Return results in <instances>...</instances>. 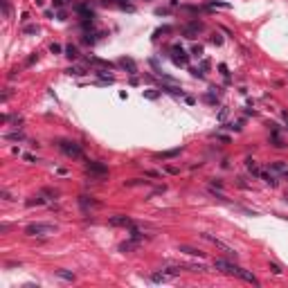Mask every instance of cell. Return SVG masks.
<instances>
[{
	"instance_id": "cell-12",
	"label": "cell",
	"mask_w": 288,
	"mask_h": 288,
	"mask_svg": "<svg viewBox=\"0 0 288 288\" xmlns=\"http://www.w3.org/2000/svg\"><path fill=\"white\" fill-rule=\"evenodd\" d=\"M25 32H27V34H36V32H38V30H36V27H34V25H32V27H25Z\"/></svg>"
},
{
	"instance_id": "cell-9",
	"label": "cell",
	"mask_w": 288,
	"mask_h": 288,
	"mask_svg": "<svg viewBox=\"0 0 288 288\" xmlns=\"http://www.w3.org/2000/svg\"><path fill=\"white\" fill-rule=\"evenodd\" d=\"M259 176H261V178H263V180L268 182V185H272V187L277 185V180H275V176H268V174H259Z\"/></svg>"
},
{
	"instance_id": "cell-11",
	"label": "cell",
	"mask_w": 288,
	"mask_h": 288,
	"mask_svg": "<svg viewBox=\"0 0 288 288\" xmlns=\"http://www.w3.org/2000/svg\"><path fill=\"white\" fill-rule=\"evenodd\" d=\"M270 268H272V272H275V275H281V268H279V266H277V263H272Z\"/></svg>"
},
{
	"instance_id": "cell-13",
	"label": "cell",
	"mask_w": 288,
	"mask_h": 288,
	"mask_svg": "<svg viewBox=\"0 0 288 288\" xmlns=\"http://www.w3.org/2000/svg\"><path fill=\"white\" fill-rule=\"evenodd\" d=\"M50 50H52V52H54V54H56V52H61V45H56V43H54V45H52V47H50Z\"/></svg>"
},
{
	"instance_id": "cell-7",
	"label": "cell",
	"mask_w": 288,
	"mask_h": 288,
	"mask_svg": "<svg viewBox=\"0 0 288 288\" xmlns=\"http://www.w3.org/2000/svg\"><path fill=\"white\" fill-rule=\"evenodd\" d=\"M65 52H68L65 56H70V59H77V56H79V50H77L74 45H68V47H65Z\"/></svg>"
},
{
	"instance_id": "cell-8",
	"label": "cell",
	"mask_w": 288,
	"mask_h": 288,
	"mask_svg": "<svg viewBox=\"0 0 288 288\" xmlns=\"http://www.w3.org/2000/svg\"><path fill=\"white\" fill-rule=\"evenodd\" d=\"M56 275H59L61 279H68V281H72V279H74V275H72V272H65V270H56Z\"/></svg>"
},
{
	"instance_id": "cell-6",
	"label": "cell",
	"mask_w": 288,
	"mask_h": 288,
	"mask_svg": "<svg viewBox=\"0 0 288 288\" xmlns=\"http://www.w3.org/2000/svg\"><path fill=\"white\" fill-rule=\"evenodd\" d=\"M110 223L113 225H131V221L124 218V216H115V218H110Z\"/></svg>"
},
{
	"instance_id": "cell-2",
	"label": "cell",
	"mask_w": 288,
	"mask_h": 288,
	"mask_svg": "<svg viewBox=\"0 0 288 288\" xmlns=\"http://www.w3.org/2000/svg\"><path fill=\"white\" fill-rule=\"evenodd\" d=\"M54 232H56V227L50 223H32V225L25 227V234H30V236H47V234H54Z\"/></svg>"
},
{
	"instance_id": "cell-5",
	"label": "cell",
	"mask_w": 288,
	"mask_h": 288,
	"mask_svg": "<svg viewBox=\"0 0 288 288\" xmlns=\"http://www.w3.org/2000/svg\"><path fill=\"white\" fill-rule=\"evenodd\" d=\"M178 252H185V254H189V257H203V252L196 250V248H191V245H180Z\"/></svg>"
},
{
	"instance_id": "cell-3",
	"label": "cell",
	"mask_w": 288,
	"mask_h": 288,
	"mask_svg": "<svg viewBox=\"0 0 288 288\" xmlns=\"http://www.w3.org/2000/svg\"><path fill=\"white\" fill-rule=\"evenodd\" d=\"M203 239H207L209 243H214L216 248H221V250H223L227 257H234V259H236V250H234V248H230L225 241H221V239H216V236H212V234H203Z\"/></svg>"
},
{
	"instance_id": "cell-1",
	"label": "cell",
	"mask_w": 288,
	"mask_h": 288,
	"mask_svg": "<svg viewBox=\"0 0 288 288\" xmlns=\"http://www.w3.org/2000/svg\"><path fill=\"white\" fill-rule=\"evenodd\" d=\"M214 268H218V270H223V272H227V275H234V277H239V279H245V281H250V284H259V279H257L252 272H248V270H243V268H239V266H234V263L225 261V259H216V261H214Z\"/></svg>"
},
{
	"instance_id": "cell-4",
	"label": "cell",
	"mask_w": 288,
	"mask_h": 288,
	"mask_svg": "<svg viewBox=\"0 0 288 288\" xmlns=\"http://www.w3.org/2000/svg\"><path fill=\"white\" fill-rule=\"evenodd\" d=\"M61 149L68 153V156H72V158H79L81 156V149L77 146L74 142H61Z\"/></svg>"
},
{
	"instance_id": "cell-10",
	"label": "cell",
	"mask_w": 288,
	"mask_h": 288,
	"mask_svg": "<svg viewBox=\"0 0 288 288\" xmlns=\"http://www.w3.org/2000/svg\"><path fill=\"white\" fill-rule=\"evenodd\" d=\"M90 169H92V171H106V167H104V165H95V162L90 165Z\"/></svg>"
}]
</instances>
